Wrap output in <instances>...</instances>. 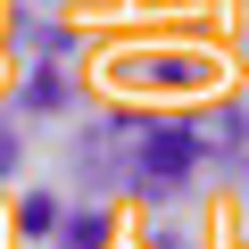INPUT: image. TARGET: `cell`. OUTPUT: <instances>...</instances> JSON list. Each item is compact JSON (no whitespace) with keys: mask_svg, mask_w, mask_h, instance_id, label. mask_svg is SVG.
I'll return each mask as SVG.
<instances>
[{"mask_svg":"<svg viewBox=\"0 0 249 249\" xmlns=\"http://www.w3.org/2000/svg\"><path fill=\"white\" fill-rule=\"evenodd\" d=\"M183 166H191V133H142V175H150V191H166Z\"/></svg>","mask_w":249,"mask_h":249,"instance_id":"1","label":"cell"},{"mask_svg":"<svg viewBox=\"0 0 249 249\" xmlns=\"http://www.w3.org/2000/svg\"><path fill=\"white\" fill-rule=\"evenodd\" d=\"M232 142H241V116L232 108H216L208 124H191V150H232Z\"/></svg>","mask_w":249,"mask_h":249,"instance_id":"2","label":"cell"},{"mask_svg":"<svg viewBox=\"0 0 249 249\" xmlns=\"http://www.w3.org/2000/svg\"><path fill=\"white\" fill-rule=\"evenodd\" d=\"M150 75H158V83H199V67H191V58H158Z\"/></svg>","mask_w":249,"mask_h":249,"instance_id":"3","label":"cell"},{"mask_svg":"<svg viewBox=\"0 0 249 249\" xmlns=\"http://www.w3.org/2000/svg\"><path fill=\"white\" fill-rule=\"evenodd\" d=\"M9 158H17V133H0V175H9Z\"/></svg>","mask_w":249,"mask_h":249,"instance_id":"4","label":"cell"}]
</instances>
